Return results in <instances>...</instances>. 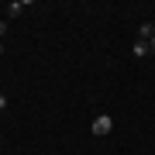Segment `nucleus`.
Instances as JSON below:
<instances>
[{"label":"nucleus","mask_w":155,"mask_h":155,"mask_svg":"<svg viewBox=\"0 0 155 155\" xmlns=\"http://www.w3.org/2000/svg\"><path fill=\"white\" fill-rule=\"evenodd\" d=\"M90 131H93L97 138H107V134L114 131V117H110V114H97L93 124H90Z\"/></svg>","instance_id":"1"},{"label":"nucleus","mask_w":155,"mask_h":155,"mask_svg":"<svg viewBox=\"0 0 155 155\" xmlns=\"http://www.w3.org/2000/svg\"><path fill=\"white\" fill-rule=\"evenodd\" d=\"M131 52H134V59L152 55V48H148V41H145V38H138V41H134V45H131Z\"/></svg>","instance_id":"3"},{"label":"nucleus","mask_w":155,"mask_h":155,"mask_svg":"<svg viewBox=\"0 0 155 155\" xmlns=\"http://www.w3.org/2000/svg\"><path fill=\"white\" fill-rule=\"evenodd\" d=\"M138 35H141V38H145V41H148V38H152V35H155V24H152V21H145V24H141V28H138Z\"/></svg>","instance_id":"4"},{"label":"nucleus","mask_w":155,"mask_h":155,"mask_svg":"<svg viewBox=\"0 0 155 155\" xmlns=\"http://www.w3.org/2000/svg\"><path fill=\"white\" fill-rule=\"evenodd\" d=\"M148 48H152V52H155V35H152V38H148Z\"/></svg>","instance_id":"7"},{"label":"nucleus","mask_w":155,"mask_h":155,"mask_svg":"<svg viewBox=\"0 0 155 155\" xmlns=\"http://www.w3.org/2000/svg\"><path fill=\"white\" fill-rule=\"evenodd\" d=\"M0 55H4V41H0Z\"/></svg>","instance_id":"8"},{"label":"nucleus","mask_w":155,"mask_h":155,"mask_svg":"<svg viewBox=\"0 0 155 155\" xmlns=\"http://www.w3.org/2000/svg\"><path fill=\"white\" fill-rule=\"evenodd\" d=\"M4 35H7V17H0V41H4Z\"/></svg>","instance_id":"5"},{"label":"nucleus","mask_w":155,"mask_h":155,"mask_svg":"<svg viewBox=\"0 0 155 155\" xmlns=\"http://www.w3.org/2000/svg\"><path fill=\"white\" fill-rule=\"evenodd\" d=\"M0 110H7V93L0 90Z\"/></svg>","instance_id":"6"},{"label":"nucleus","mask_w":155,"mask_h":155,"mask_svg":"<svg viewBox=\"0 0 155 155\" xmlns=\"http://www.w3.org/2000/svg\"><path fill=\"white\" fill-rule=\"evenodd\" d=\"M24 7H28V4H24V0H11V4L4 7V11H7L4 17H7V21H14V17H21V11H24Z\"/></svg>","instance_id":"2"}]
</instances>
